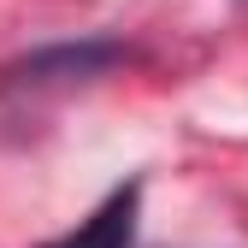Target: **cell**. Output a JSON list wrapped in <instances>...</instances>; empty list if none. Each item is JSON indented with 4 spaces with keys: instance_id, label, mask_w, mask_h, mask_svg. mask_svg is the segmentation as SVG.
Instances as JSON below:
<instances>
[{
    "instance_id": "6da1fadb",
    "label": "cell",
    "mask_w": 248,
    "mask_h": 248,
    "mask_svg": "<svg viewBox=\"0 0 248 248\" xmlns=\"http://www.w3.org/2000/svg\"><path fill=\"white\" fill-rule=\"evenodd\" d=\"M124 53L118 42H71V47H42V53H30L24 65H12L6 77L18 89H47V83H89V77H101L112 65H124Z\"/></svg>"
},
{
    "instance_id": "7a4b0ae2",
    "label": "cell",
    "mask_w": 248,
    "mask_h": 248,
    "mask_svg": "<svg viewBox=\"0 0 248 248\" xmlns=\"http://www.w3.org/2000/svg\"><path fill=\"white\" fill-rule=\"evenodd\" d=\"M136 213H142V183H118L77 231L53 236L42 248H130L136 242Z\"/></svg>"
}]
</instances>
